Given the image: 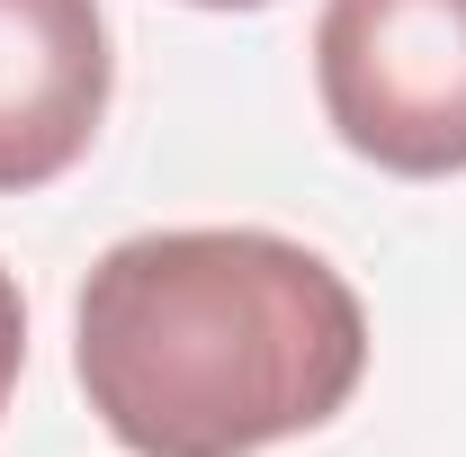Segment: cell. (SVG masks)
<instances>
[{"mask_svg":"<svg viewBox=\"0 0 466 457\" xmlns=\"http://www.w3.org/2000/svg\"><path fill=\"white\" fill-rule=\"evenodd\" d=\"M116 55L99 0H0V198L63 179L108 126Z\"/></svg>","mask_w":466,"mask_h":457,"instance_id":"3","label":"cell"},{"mask_svg":"<svg viewBox=\"0 0 466 457\" xmlns=\"http://www.w3.org/2000/svg\"><path fill=\"white\" fill-rule=\"evenodd\" d=\"M188 9H279V0H188Z\"/></svg>","mask_w":466,"mask_h":457,"instance_id":"5","label":"cell"},{"mask_svg":"<svg viewBox=\"0 0 466 457\" xmlns=\"http://www.w3.org/2000/svg\"><path fill=\"white\" fill-rule=\"evenodd\" d=\"M72 377L126 457H260L359 395L368 305L269 225L126 233L72 296Z\"/></svg>","mask_w":466,"mask_h":457,"instance_id":"1","label":"cell"},{"mask_svg":"<svg viewBox=\"0 0 466 457\" xmlns=\"http://www.w3.org/2000/svg\"><path fill=\"white\" fill-rule=\"evenodd\" d=\"M18 368H27V296H18V279H9V269H0V412H9Z\"/></svg>","mask_w":466,"mask_h":457,"instance_id":"4","label":"cell"},{"mask_svg":"<svg viewBox=\"0 0 466 457\" xmlns=\"http://www.w3.org/2000/svg\"><path fill=\"white\" fill-rule=\"evenodd\" d=\"M323 126L386 179L466 171V0H323Z\"/></svg>","mask_w":466,"mask_h":457,"instance_id":"2","label":"cell"}]
</instances>
